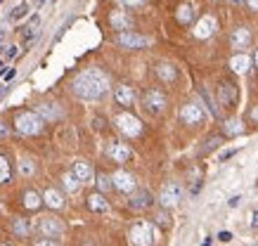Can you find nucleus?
<instances>
[{
	"label": "nucleus",
	"instance_id": "a19ab883",
	"mask_svg": "<svg viewBox=\"0 0 258 246\" xmlns=\"http://www.w3.org/2000/svg\"><path fill=\"white\" fill-rule=\"evenodd\" d=\"M251 119H253V121H256V123H258V104H256V107H253V109H251Z\"/></svg>",
	"mask_w": 258,
	"mask_h": 246
},
{
	"label": "nucleus",
	"instance_id": "c9c22d12",
	"mask_svg": "<svg viewBox=\"0 0 258 246\" xmlns=\"http://www.w3.org/2000/svg\"><path fill=\"white\" fill-rule=\"evenodd\" d=\"M246 5H249V10L258 12V0H246Z\"/></svg>",
	"mask_w": 258,
	"mask_h": 246
},
{
	"label": "nucleus",
	"instance_id": "dca6fc26",
	"mask_svg": "<svg viewBox=\"0 0 258 246\" xmlns=\"http://www.w3.org/2000/svg\"><path fill=\"white\" fill-rule=\"evenodd\" d=\"M118 104H123V107H131L135 102V90L131 86H116V93H114Z\"/></svg>",
	"mask_w": 258,
	"mask_h": 246
},
{
	"label": "nucleus",
	"instance_id": "c756f323",
	"mask_svg": "<svg viewBox=\"0 0 258 246\" xmlns=\"http://www.w3.org/2000/svg\"><path fill=\"white\" fill-rule=\"evenodd\" d=\"M33 171H36V166H33V161H31V159H22V161H19V173H22L24 178L33 175Z\"/></svg>",
	"mask_w": 258,
	"mask_h": 246
},
{
	"label": "nucleus",
	"instance_id": "ddd939ff",
	"mask_svg": "<svg viewBox=\"0 0 258 246\" xmlns=\"http://www.w3.org/2000/svg\"><path fill=\"white\" fill-rule=\"evenodd\" d=\"M107 154H109L111 161H118V163H123V161L131 159V147L123 142H111L109 149H107Z\"/></svg>",
	"mask_w": 258,
	"mask_h": 246
},
{
	"label": "nucleus",
	"instance_id": "c85d7f7f",
	"mask_svg": "<svg viewBox=\"0 0 258 246\" xmlns=\"http://www.w3.org/2000/svg\"><path fill=\"white\" fill-rule=\"evenodd\" d=\"M12 227H15V234H17V237H29V222L24 220V218H17Z\"/></svg>",
	"mask_w": 258,
	"mask_h": 246
},
{
	"label": "nucleus",
	"instance_id": "a211bd4d",
	"mask_svg": "<svg viewBox=\"0 0 258 246\" xmlns=\"http://www.w3.org/2000/svg\"><path fill=\"white\" fill-rule=\"evenodd\" d=\"M111 26H114V29H118V31L123 33V31H128V29L133 26V22H131V17L125 15V12L116 10V12H111Z\"/></svg>",
	"mask_w": 258,
	"mask_h": 246
},
{
	"label": "nucleus",
	"instance_id": "cd10ccee",
	"mask_svg": "<svg viewBox=\"0 0 258 246\" xmlns=\"http://www.w3.org/2000/svg\"><path fill=\"white\" fill-rule=\"evenodd\" d=\"M24 206L31 208V211H33V208H38L40 206V197L33 190H29L26 194H24Z\"/></svg>",
	"mask_w": 258,
	"mask_h": 246
},
{
	"label": "nucleus",
	"instance_id": "58836bf2",
	"mask_svg": "<svg viewBox=\"0 0 258 246\" xmlns=\"http://www.w3.org/2000/svg\"><path fill=\"white\" fill-rule=\"evenodd\" d=\"M121 3H123V5H142L145 0H121Z\"/></svg>",
	"mask_w": 258,
	"mask_h": 246
},
{
	"label": "nucleus",
	"instance_id": "39448f33",
	"mask_svg": "<svg viewBox=\"0 0 258 246\" xmlns=\"http://www.w3.org/2000/svg\"><path fill=\"white\" fill-rule=\"evenodd\" d=\"M38 232L43 234V237H59L64 232V222L59 220V218H52V215H45V218H40L38 222Z\"/></svg>",
	"mask_w": 258,
	"mask_h": 246
},
{
	"label": "nucleus",
	"instance_id": "2f4dec72",
	"mask_svg": "<svg viewBox=\"0 0 258 246\" xmlns=\"http://www.w3.org/2000/svg\"><path fill=\"white\" fill-rule=\"evenodd\" d=\"M157 222H159V225H164V227H168V225H171V220H168V215H166V213H159L157 215Z\"/></svg>",
	"mask_w": 258,
	"mask_h": 246
},
{
	"label": "nucleus",
	"instance_id": "0eeeda50",
	"mask_svg": "<svg viewBox=\"0 0 258 246\" xmlns=\"http://www.w3.org/2000/svg\"><path fill=\"white\" fill-rule=\"evenodd\" d=\"M216 29H218V19H216L213 15H206V17H202V19L197 22L195 36L199 40H206V38H211L213 33H216Z\"/></svg>",
	"mask_w": 258,
	"mask_h": 246
},
{
	"label": "nucleus",
	"instance_id": "49530a36",
	"mask_svg": "<svg viewBox=\"0 0 258 246\" xmlns=\"http://www.w3.org/2000/svg\"><path fill=\"white\" fill-rule=\"evenodd\" d=\"M5 71V62H3V59H0V73Z\"/></svg>",
	"mask_w": 258,
	"mask_h": 246
},
{
	"label": "nucleus",
	"instance_id": "72a5a7b5",
	"mask_svg": "<svg viewBox=\"0 0 258 246\" xmlns=\"http://www.w3.org/2000/svg\"><path fill=\"white\" fill-rule=\"evenodd\" d=\"M251 227L258 230V211H253V215H251Z\"/></svg>",
	"mask_w": 258,
	"mask_h": 246
},
{
	"label": "nucleus",
	"instance_id": "5701e85b",
	"mask_svg": "<svg viewBox=\"0 0 258 246\" xmlns=\"http://www.w3.org/2000/svg\"><path fill=\"white\" fill-rule=\"evenodd\" d=\"M29 3H26V0H24V3H19V5H17V8H12V12H10L8 15V22L10 24H15V22H19V19H24V17L29 15Z\"/></svg>",
	"mask_w": 258,
	"mask_h": 246
},
{
	"label": "nucleus",
	"instance_id": "2eb2a0df",
	"mask_svg": "<svg viewBox=\"0 0 258 246\" xmlns=\"http://www.w3.org/2000/svg\"><path fill=\"white\" fill-rule=\"evenodd\" d=\"M36 114H38L40 119H47V121H55L59 119V107H57L55 102H40L38 107H36Z\"/></svg>",
	"mask_w": 258,
	"mask_h": 246
},
{
	"label": "nucleus",
	"instance_id": "9d476101",
	"mask_svg": "<svg viewBox=\"0 0 258 246\" xmlns=\"http://www.w3.org/2000/svg\"><path fill=\"white\" fill-rule=\"evenodd\" d=\"M111 187H116L118 192H123V194H131L135 192L138 183H135V178L131 173H125V171H118V173L111 175Z\"/></svg>",
	"mask_w": 258,
	"mask_h": 246
},
{
	"label": "nucleus",
	"instance_id": "37998d69",
	"mask_svg": "<svg viewBox=\"0 0 258 246\" xmlns=\"http://www.w3.org/2000/svg\"><path fill=\"white\" fill-rule=\"evenodd\" d=\"M12 78H15V69H10V71L5 73V80H12Z\"/></svg>",
	"mask_w": 258,
	"mask_h": 246
},
{
	"label": "nucleus",
	"instance_id": "9b49d317",
	"mask_svg": "<svg viewBox=\"0 0 258 246\" xmlns=\"http://www.w3.org/2000/svg\"><path fill=\"white\" fill-rule=\"evenodd\" d=\"M180 119L185 121V123H202V121L206 119V111H204L202 104L189 102L180 109Z\"/></svg>",
	"mask_w": 258,
	"mask_h": 246
},
{
	"label": "nucleus",
	"instance_id": "09e8293b",
	"mask_svg": "<svg viewBox=\"0 0 258 246\" xmlns=\"http://www.w3.org/2000/svg\"><path fill=\"white\" fill-rule=\"evenodd\" d=\"M235 3H242V0H235Z\"/></svg>",
	"mask_w": 258,
	"mask_h": 246
},
{
	"label": "nucleus",
	"instance_id": "4c0bfd02",
	"mask_svg": "<svg viewBox=\"0 0 258 246\" xmlns=\"http://www.w3.org/2000/svg\"><path fill=\"white\" fill-rule=\"evenodd\" d=\"M235 154H237V149H227L225 154H223V156H220V159L225 161V159H230V156H235Z\"/></svg>",
	"mask_w": 258,
	"mask_h": 246
},
{
	"label": "nucleus",
	"instance_id": "aec40b11",
	"mask_svg": "<svg viewBox=\"0 0 258 246\" xmlns=\"http://www.w3.org/2000/svg\"><path fill=\"white\" fill-rule=\"evenodd\" d=\"M88 206H90V211H95V213H107V211H109L107 199L102 197V194H97V192L88 197Z\"/></svg>",
	"mask_w": 258,
	"mask_h": 246
},
{
	"label": "nucleus",
	"instance_id": "6e6552de",
	"mask_svg": "<svg viewBox=\"0 0 258 246\" xmlns=\"http://www.w3.org/2000/svg\"><path fill=\"white\" fill-rule=\"evenodd\" d=\"M180 199H182V190H180L178 183L164 185V190H161V194H159V201H161V206H164V208L175 206Z\"/></svg>",
	"mask_w": 258,
	"mask_h": 246
},
{
	"label": "nucleus",
	"instance_id": "4468645a",
	"mask_svg": "<svg viewBox=\"0 0 258 246\" xmlns=\"http://www.w3.org/2000/svg\"><path fill=\"white\" fill-rule=\"evenodd\" d=\"M71 175L79 180V183H93V168L86 161H76L74 168H71Z\"/></svg>",
	"mask_w": 258,
	"mask_h": 246
},
{
	"label": "nucleus",
	"instance_id": "f3484780",
	"mask_svg": "<svg viewBox=\"0 0 258 246\" xmlns=\"http://www.w3.org/2000/svg\"><path fill=\"white\" fill-rule=\"evenodd\" d=\"M230 66H232V71L235 73H246L251 69V57L244 55V52H239V55H235L232 59H230Z\"/></svg>",
	"mask_w": 258,
	"mask_h": 246
},
{
	"label": "nucleus",
	"instance_id": "f03ea898",
	"mask_svg": "<svg viewBox=\"0 0 258 246\" xmlns=\"http://www.w3.org/2000/svg\"><path fill=\"white\" fill-rule=\"evenodd\" d=\"M15 126L22 135H38L43 130V119L36 111H22V114H17Z\"/></svg>",
	"mask_w": 258,
	"mask_h": 246
},
{
	"label": "nucleus",
	"instance_id": "7ed1b4c3",
	"mask_svg": "<svg viewBox=\"0 0 258 246\" xmlns=\"http://www.w3.org/2000/svg\"><path fill=\"white\" fill-rule=\"evenodd\" d=\"M131 239H133L138 246H152L154 239H157V232L149 222H135L131 227Z\"/></svg>",
	"mask_w": 258,
	"mask_h": 246
},
{
	"label": "nucleus",
	"instance_id": "412c9836",
	"mask_svg": "<svg viewBox=\"0 0 258 246\" xmlns=\"http://www.w3.org/2000/svg\"><path fill=\"white\" fill-rule=\"evenodd\" d=\"M43 201H45L50 208H62L64 206V197L57 190H52V187H50V190H45V194H43Z\"/></svg>",
	"mask_w": 258,
	"mask_h": 246
},
{
	"label": "nucleus",
	"instance_id": "f257e3e1",
	"mask_svg": "<svg viewBox=\"0 0 258 246\" xmlns=\"http://www.w3.org/2000/svg\"><path fill=\"white\" fill-rule=\"evenodd\" d=\"M109 90V78L107 73L100 71V69H86L81 71L76 78H74V93L81 97V100H100V97L107 95Z\"/></svg>",
	"mask_w": 258,
	"mask_h": 246
},
{
	"label": "nucleus",
	"instance_id": "a18cd8bd",
	"mask_svg": "<svg viewBox=\"0 0 258 246\" xmlns=\"http://www.w3.org/2000/svg\"><path fill=\"white\" fill-rule=\"evenodd\" d=\"M251 64H256V69H258V50H256V57L251 59Z\"/></svg>",
	"mask_w": 258,
	"mask_h": 246
},
{
	"label": "nucleus",
	"instance_id": "1a4fd4ad",
	"mask_svg": "<svg viewBox=\"0 0 258 246\" xmlns=\"http://www.w3.org/2000/svg\"><path fill=\"white\" fill-rule=\"evenodd\" d=\"M142 104H145V109L149 114H161L166 109V95L161 90H149L145 95V100H142Z\"/></svg>",
	"mask_w": 258,
	"mask_h": 246
},
{
	"label": "nucleus",
	"instance_id": "f704fd0d",
	"mask_svg": "<svg viewBox=\"0 0 258 246\" xmlns=\"http://www.w3.org/2000/svg\"><path fill=\"white\" fill-rule=\"evenodd\" d=\"M239 201H242V194H235V197L230 199V206H239Z\"/></svg>",
	"mask_w": 258,
	"mask_h": 246
},
{
	"label": "nucleus",
	"instance_id": "7c9ffc66",
	"mask_svg": "<svg viewBox=\"0 0 258 246\" xmlns=\"http://www.w3.org/2000/svg\"><path fill=\"white\" fill-rule=\"evenodd\" d=\"M97 187H100L102 192L109 190V187H111V178H109V175H104V173L97 175Z\"/></svg>",
	"mask_w": 258,
	"mask_h": 246
},
{
	"label": "nucleus",
	"instance_id": "20e7f679",
	"mask_svg": "<svg viewBox=\"0 0 258 246\" xmlns=\"http://www.w3.org/2000/svg\"><path fill=\"white\" fill-rule=\"evenodd\" d=\"M116 126L118 130L123 133V135L128 137H138L142 133V123L138 116H133V114H118L116 116Z\"/></svg>",
	"mask_w": 258,
	"mask_h": 246
},
{
	"label": "nucleus",
	"instance_id": "8fccbe9b",
	"mask_svg": "<svg viewBox=\"0 0 258 246\" xmlns=\"http://www.w3.org/2000/svg\"><path fill=\"white\" fill-rule=\"evenodd\" d=\"M3 246H10V244H3Z\"/></svg>",
	"mask_w": 258,
	"mask_h": 246
},
{
	"label": "nucleus",
	"instance_id": "f8f14e48",
	"mask_svg": "<svg viewBox=\"0 0 258 246\" xmlns=\"http://www.w3.org/2000/svg\"><path fill=\"white\" fill-rule=\"evenodd\" d=\"M230 43H232V48L237 50H244L251 45V31L246 29V26H237L235 31H232V36H230Z\"/></svg>",
	"mask_w": 258,
	"mask_h": 246
},
{
	"label": "nucleus",
	"instance_id": "bb28decb",
	"mask_svg": "<svg viewBox=\"0 0 258 246\" xmlns=\"http://www.w3.org/2000/svg\"><path fill=\"white\" fill-rule=\"evenodd\" d=\"M62 185H64V190L69 192V194H74V192H79V187H81V183L74 178L71 173H64L62 175Z\"/></svg>",
	"mask_w": 258,
	"mask_h": 246
},
{
	"label": "nucleus",
	"instance_id": "473e14b6",
	"mask_svg": "<svg viewBox=\"0 0 258 246\" xmlns=\"http://www.w3.org/2000/svg\"><path fill=\"white\" fill-rule=\"evenodd\" d=\"M220 142H223V140H220V137H211V140H209V144H206V147H204V151L213 149V147H216V144H220Z\"/></svg>",
	"mask_w": 258,
	"mask_h": 246
},
{
	"label": "nucleus",
	"instance_id": "b1692460",
	"mask_svg": "<svg viewBox=\"0 0 258 246\" xmlns=\"http://www.w3.org/2000/svg\"><path fill=\"white\" fill-rule=\"evenodd\" d=\"M175 17H178V22L180 24H189L192 22V17H195V10H192V5H180L178 8V12H175Z\"/></svg>",
	"mask_w": 258,
	"mask_h": 246
},
{
	"label": "nucleus",
	"instance_id": "6ab92c4d",
	"mask_svg": "<svg viewBox=\"0 0 258 246\" xmlns=\"http://www.w3.org/2000/svg\"><path fill=\"white\" fill-rule=\"evenodd\" d=\"M157 76L164 80V83H173V80L178 78V71H175V66H173V64L161 62V64H157Z\"/></svg>",
	"mask_w": 258,
	"mask_h": 246
},
{
	"label": "nucleus",
	"instance_id": "423d86ee",
	"mask_svg": "<svg viewBox=\"0 0 258 246\" xmlns=\"http://www.w3.org/2000/svg\"><path fill=\"white\" fill-rule=\"evenodd\" d=\"M118 45H123V48H131V50H140V48H147L152 40L147 36H140V33H133V31H123L118 33Z\"/></svg>",
	"mask_w": 258,
	"mask_h": 246
},
{
	"label": "nucleus",
	"instance_id": "393cba45",
	"mask_svg": "<svg viewBox=\"0 0 258 246\" xmlns=\"http://www.w3.org/2000/svg\"><path fill=\"white\" fill-rule=\"evenodd\" d=\"M12 180V168H10V161L0 154V185H5Z\"/></svg>",
	"mask_w": 258,
	"mask_h": 246
},
{
	"label": "nucleus",
	"instance_id": "de8ad7c7",
	"mask_svg": "<svg viewBox=\"0 0 258 246\" xmlns=\"http://www.w3.org/2000/svg\"><path fill=\"white\" fill-rule=\"evenodd\" d=\"M3 38H5V29H3V31H0V40H3Z\"/></svg>",
	"mask_w": 258,
	"mask_h": 246
},
{
	"label": "nucleus",
	"instance_id": "a878e982",
	"mask_svg": "<svg viewBox=\"0 0 258 246\" xmlns=\"http://www.w3.org/2000/svg\"><path fill=\"white\" fill-rule=\"evenodd\" d=\"M225 133L227 135H242L244 133V126H242V121H237V119H227L225 121Z\"/></svg>",
	"mask_w": 258,
	"mask_h": 246
},
{
	"label": "nucleus",
	"instance_id": "c03bdc74",
	"mask_svg": "<svg viewBox=\"0 0 258 246\" xmlns=\"http://www.w3.org/2000/svg\"><path fill=\"white\" fill-rule=\"evenodd\" d=\"M17 55V45H12V48L8 50V57H15Z\"/></svg>",
	"mask_w": 258,
	"mask_h": 246
},
{
	"label": "nucleus",
	"instance_id": "ea45409f",
	"mask_svg": "<svg viewBox=\"0 0 258 246\" xmlns=\"http://www.w3.org/2000/svg\"><path fill=\"white\" fill-rule=\"evenodd\" d=\"M5 135H8V126L0 121V137H5Z\"/></svg>",
	"mask_w": 258,
	"mask_h": 246
},
{
	"label": "nucleus",
	"instance_id": "4be33fe9",
	"mask_svg": "<svg viewBox=\"0 0 258 246\" xmlns=\"http://www.w3.org/2000/svg\"><path fill=\"white\" fill-rule=\"evenodd\" d=\"M149 204H152V194H149L147 190L135 192L133 199H131V206H133V208H147Z\"/></svg>",
	"mask_w": 258,
	"mask_h": 246
},
{
	"label": "nucleus",
	"instance_id": "79ce46f5",
	"mask_svg": "<svg viewBox=\"0 0 258 246\" xmlns=\"http://www.w3.org/2000/svg\"><path fill=\"white\" fill-rule=\"evenodd\" d=\"M220 239H223V241H230V239H232V234H230V232H220Z\"/></svg>",
	"mask_w": 258,
	"mask_h": 246
},
{
	"label": "nucleus",
	"instance_id": "e433bc0d",
	"mask_svg": "<svg viewBox=\"0 0 258 246\" xmlns=\"http://www.w3.org/2000/svg\"><path fill=\"white\" fill-rule=\"evenodd\" d=\"M36 246H57L55 241H52V239H43V241H38V244Z\"/></svg>",
	"mask_w": 258,
	"mask_h": 246
}]
</instances>
